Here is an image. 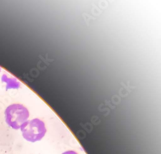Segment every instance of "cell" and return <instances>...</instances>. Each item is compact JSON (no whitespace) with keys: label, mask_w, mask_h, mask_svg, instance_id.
<instances>
[{"label":"cell","mask_w":161,"mask_h":154,"mask_svg":"<svg viewBox=\"0 0 161 154\" xmlns=\"http://www.w3.org/2000/svg\"><path fill=\"white\" fill-rule=\"evenodd\" d=\"M5 121L13 129L18 130L28 121L30 112L28 109L20 104H14L7 107L5 111Z\"/></svg>","instance_id":"cell-1"},{"label":"cell","mask_w":161,"mask_h":154,"mask_svg":"<svg viewBox=\"0 0 161 154\" xmlns=\"http://www.w3.org/2000/svg\"><path fill=\"white\" fill-rule=\"evenodd\" d=\"M23 138L31 143L41 141L47 133L45 122L39 118L32 119L25 122L21 127Z\"/></svg>","instance_id":"cell-2"},{"label":"cell","mask_w":161,"mask_h":154,"mask_svg":"<svg viewBox=\"0 0 161 154\" xmlns=\"http://www.w3.org/2000/svg\"><path fill=\"white\" fill-rule=\"evenodd\" d=\"M2 82L7 84V89H18L19 87V83L15 79L8 78L7 74H4L2 76Z\"/></svg>","instance_id":"cell-3"},{"label":"cell","mask_w":161,"mask_h":154,"mask_svg":"<svg viewBox=\"0 0 161 154\" xmlns=\"http://www.w3.org/2000/svg\"><path fill=\"white\" fill-rule=\"evenodd\" d=\"M61 154H79V153H78L77 151H75L74 150H67L66 151H64Z\"/></svg>","instance_id":"cell-4"},{"label":"cell","mask_w":161,"mask_h":154,"mask_svg":"<svg viewBox=\"0 0 161 154\" xmlns=\"http://www.w3.org/2000/svg\"><path fill=\"white\" fill-rule=\"evenodd\" d=\"M1 70H2V68H1V67H0V71H1Z\"/></svg>","instance_id":"cell-5"}]
</instances>
